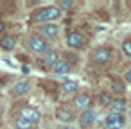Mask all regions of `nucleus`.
<instances>
[{
  "label": "nucleus",
  "mask_w": 131,
  "mask_h": 129,
  "mask_svg": "<svg viewBox=\"0 0 131 129\" xmlns=\"http://www.w3.org/2000/svg\"><path fill=\"white\" fill-rule=\"evenodd\" d=\"M59 7H54V6H49V7H43V9H38L34 15H32V22H41V24H52V20L59 18Z\"/></svg>",
  "instance_id": "1"
},
{
  "label": "nucleus",
  "mask_w": 131,
  "mask_h": 129,
  "mask_svg": "<svg viewBox=\"0 0 131 129\" xmlns=\"http://www.w3.org/2000/svg\"><path fill=\"white\" fill-rule=\"evenodd\" d=\"M27 45H29V49H31L32 52H36V54H47V52H50V50H49V43H47L41 36H29Z\"/></svg>",
  "instance_id": "2"
},
{
  "label": "nucleus",
  "mask_w": 131,
  "mask_h": 129,
  "mask_svg": "<svg viewBox=\"0 0 131 129\" xmlns=\"http://www.w3.org/2000/svg\"><path fill=\"white\" fill-rule=\"evenodd\" d=\"M56 118L59 122H63V124H68V122L74 120V109L68 108V106H59L56 109Z\"/></svg>",
  "instance_id": "3"
},
{
  "label": "nucleus",
  "mask_w": 131,
  "mask_h": 129,
  "mask_svg": "<svg viewBox=\"0 0 131 129\" xmlns=\"http://www.w3.org/2000/svg\"><path fill=\"white\" fill-rule=\"evenodd\" d=\"M104 124H106L108 129H122V127H124V118H122V115L110 113V115L106 116Z\"/></svg>",
  "instance_id": "4"
},
{
  "label": "nucleus",
  "mask_w": 131,
  "mask_h": 129,
  "mask_svg": "<svg viewBox=\"0 0 131 129\" xmlns=\"http://www.w3.org/2000/svg\"><path fill=\"white\" fill-rule=\"evenodd\" d=\"M110 57H111V50H110L108 47H101V49H97V50L93 52V61H95L97 65L108 63Z\"/></svg>",
  "instance_id": "5"
},
{
  "label": "nucleus",
  "mask_w": 131,
  "mask_h": 129,
  "mask_svg": "<svg viewBox=\"0 0 131 129\" xmlns=\"http://www.w3.org/2000/svg\"><path fill=\"white\" fill-rule=\"evenodd\" d=\"M40 32H41V38H56L59 32V27L56 24H43L40 27Z\"/></svg>",
  "instance_id": "6"
},
{
  "label": "nucleus",
  "mask_w": 131,
  "mask_h": 129,
  "mask_svg": "<svg viewBox=\"0 0 131 129\" xmlns=\"http://www.w3.org/2000/svg\"><path fill=\"white\" fill-rule=\"evenodd\" d=\"M22 115L20 116H24L25 120H29V122H32V124H36L38 120H40V111L36 109V108H31V106H25L22 111H20Z\"/></svg>",
  "instance_id": "7"
},
{
  "label": "nucleus",
  "mask_w": 131,
  "mask_h": 129,
  "mask_svg": "<svg viewBox=\"0 0 131 129\" xmlns=\"http://www.w3.org/2000/svg\"><path fill=\"white\" fill-rule=\"evenodd\" d=\"M67 43H68V47H72V49H81L83 43H84V38H83L79 32H70V34L67 36Z\"/></svg>",
  "instance_id": "8"
},
{
  "label": "nucleus",
  "mask_w": 131,
  "mask_h": 129,
  "mask_svg": "<svg viewBox=\"0 0 131 129\" xmlns=\"http://www.w3.org/2000/svg\"><path fill=\"white\" fill-rule=\"evenodd\" d=\"M58 52H47L45 56H43V61H41V65H43V68H54L56 65H58Z\"/></svg>",
  "instance_id": "9"
},
{
  "label": "nucleus",
  "mask_w": 131,
  "mask_h": 129,
  "mask_svg": "<svg viewBox=\"0 0 131 129\" xmlns=\"http://www.w3.org/2000/svg\"><path fill=\"white\" fill-rule=\"evenodd\" d=\"M93 120H95V113H93L92 109H86V111L81 115V118H79V125H81L83 129H86V127H90V125L93 124Z\"/></svg>",
  "instance_id": "10"
},
{
  "label": "nucleus",
  "mask_w": 131,
  "mask_h": 129,
  "mask_svg": "<svg viewBox=\"0 0 131 129\" xmlns=\"http://www.w3.org/2000/svg\"><path fill=\"white\" fill-rule=\"evenodd\" d=\"M74 102H75V106H77V108H81L83 111H86V109L90 108L92 99H90V95H88V93H79V95L74 99Z\"/></svg>",
  "instance_id": "11"
},
{
  "label": "nucleus",
  "mask_w": 131,
  "mask_h": 129,
  "mask_svg": "<svg viewBox=\"0 0 131 129\" xmlns=\"http://www.w3.org/2000/svg\"><path fill=\"white\" fill-rule=\"evenodd\" d=\"M52 70H54L58 75H63V74H68L72 68H70V63H68V61H58V65H56Z\"/></svg>",
  "instance_id": "12"
},
{
  "label": "nucleus",
  "mask_w": 131,
  "mask_h": 129,
  "mask_svg": "<svg viewBox=\"0 0 131 129\" xmlns=\"http://www.w3.org/2000/svg\"><path fill=\"white\" fill-rule=\"evenodd\" d=\"M29 88H31V84H29L27 81H20V83H16V84H15L13 93H15V95H24V93H27V91H29Z\"/></svg>",
  "instance_id": "13"
},
{
  "label": "nucleus",
  "mask_w": 131,
  "mask_h": 129,
  "mask_svg": "<svg viewBox=\"0 0 131 129\" xmlns=\"http://www.w3.org/2000/svg\"><path fill=\"white\" fill-rule=\"evenodd\" d=\"M15 45H16V41H15L13 36H4L2 40H0V47H2L4 50H13Z\"/></svg>",
  "instance_id": "14"
},
{
  "label": "nucleus",
  "mask_w": 131,
  "mask_h": 129,
  "mask_svg": "<svg viewBox=\"0 0 131 129\" xmlns=\"http://www.w3.org/2000/svg\"><path fill=\"white\" fill-rule=\"evenodd\" d=\"M61 90H63L65 93H75V91H77V83H75V81H65V83L61 84Z\"/></svg>",
  "instance_id": "15"
},
{
  "label": "nucleus",
  "mask_w": 131,
  "mask_h": 129,
  "mask_svg": "<svg viewBox=\"0 0 131 129\" xmlns=\"http://www.w3.org/2000/svg\"><path fill=\"white\" fill-rule=\"evenodd\" d=\"M32 122H29V120H25L24 116H18L16 118V122H15V127L16 129H32Z\"/></svg>",
  "instance_id": "16"
},
{
  "label": "nucleus",
  "mask_w": 131,
  "mask_h": 129,
  "mask_svg": "<svg viewBox=\"0 0 131 129\" xmlns=\"http://www.w3.org/2000/svg\"><path fill=\"white\" fill-rule=\"evenodd\" d=\"M111 109H113V113L120 115V113L126 109V102H124L122 99H117V100H113V102H111Z\"/></svg>",
  "instance_id": "17"
},
{
  "label": "nucleus",
  "mask_w": 131,
  "mask_h": 129,
  "mask_svg": "<svg viewBox=\"0 0 131 129\" xmlns=\"http://www.w3.org/2000/svg\"><path fill=\"white\" fill-rule=\"evenodd\" d=\"M111 102H113V99H111L110 93L104 91V93L99 95V104H101V106H111Z\"/></svg>",
  "instance_id": "18"
},
{
  "label": "nucleus",
  "mask_w": 131,
  "mask_h": 129,
  "mask_svg": "<svg viewBox=\"0 0 131 129\" xmlns=\"http://www.w3.org/2000/svg\"><path fill=\"white\" fill-rule=\"evenodd\" d=\"M111 90L115 91V93H124V84L120 83V81H113V84H111Z\"/></svg>",
  "instance_id": "19"
},
{
  "label": "nucleus",
  "mask_w": 131,
  "mask_h": 129,
  "mask_svg": "<svg viewBox=\"0 0 131 129\" xmlns=\"http://www.w3.org/2000/svg\"><path fill=\"white\" fill-rule=\"evenodd\" d=\"M122 50H124L126 56H131V40H126L122 43Z\"/></svg>",
  "instance_id": "20"
},
{
  "label": "nucleus",
  "mask_w": 131,
  "mask_h": 129,
  "mask_svg": "<svg viewBox=\"0 0 131 129\" xmlns=\"http://www.w3.org/2000/svg\"><path fill=\"white\" fill-rule=\"evenodd\" d=\"M58 7H61V9H72L74 2H70V0H61V2L58 4Z\"/></svg>",
  "instance_id": "21"
},
{
  "label": "nucleus",
  "mask_w": 131,
  "mask_h": 129,
  "mask_svg": "<svg viewBox=\"0 0 131 129\" xmlns=\"http://www.w3.org/2000/svg\"><path fill=\"white\" fill-rule=\"evenodd\" d=\"M124 79H126L127 83H131V68H129V70L126 72V75H124Z\"/></svg>",
  "instance_id": "22"
},
{
  "label": "nucleus",
  "mask_w": 131,
  "mask_h": 129,
  "mask_svg": "<svg viewBox=\"0 0 131 129\" xmlns=\"http://www.w3.org/2000/svg\"><path fill=\"white\" fill-rule=\"evenodd\" d=\"M22 72H24V74H29L31 70H29V66H22Z\"/></svg>",
  "instance_id": "23"
},
{
  "label": "nucleus",
  "mask_w": 131,
  "mask_h": 129,
  "mask_svg": "<svg viewBox=\"0 0 131 129\" xmlns=\"http://www.w3.org/2000/svg\"><path fill=\"white\" fill-rule=\"evenodd\" d=\"M4 31V22H0V32Z\"/></svg>",
  "instance_id": "24"
},
{
  "label": "nucleus",
  "mask_w": 131,
  "mask_h": 129,
  "mask_svg": "<svg viewBox=\"0 0 131 129\" xmlns=\"http://www.w3.org/2000/svg\"><path fill=\"white\" fill-rule=\"evenodd\" d=\"M2 111H4V109H2V106H0V115H2Z\"/></svg>",
  "instance_id": "25"
},
{
  "label": "nucleus",
  "mask_w": 131,
  "mask_h": 129,
  "mask_svg": "<svg viewBox=\"0 0 131 129\" xmlns=\"http://www.w3.org/2000/svg\"><path fill=\"white\" fill-rule=\"evenodd\" d=\"M63 129H72V127H63Z\"/></svg>",
  "instance_id": "26"
}]
</instances>
